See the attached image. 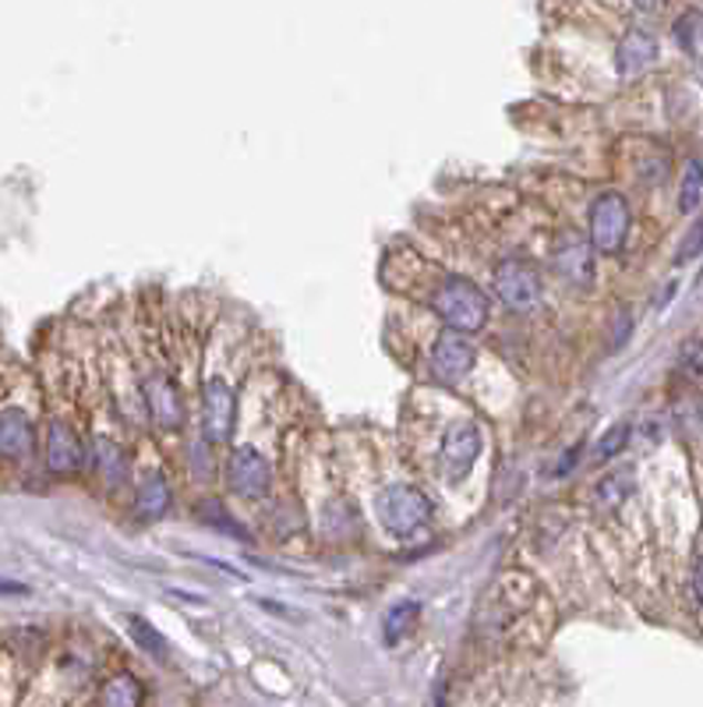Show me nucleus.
<instances>
[{"mask_svg": "<svg viewBox=\"0 0 703 707\" xmlns=\"http://www.w3.org/2000/svg\"><path fill=\"white\" fill-rule=\"evenodd\" d=\"M417 616H421V605L417 602H400V605H393L389 613H386V619H383V637H386V644H396L400 640L407 629L417 623Z\"/></svg>", "mask_w": 703, "mask_h": 707, "instance_id": "nucleus-18", "label": "nucleus"}, {"mask_svg": "<svg viewBox=\"0 0 703 707\" xmlns=\"http://www.w3.org/2000/svg\"><path fill=\"white\" fill-rule=\"evenodd\" d=\"M654 57H658L654 36L643 32V29H633V32H625V40L615 50V68H619L622 79H633V74L648 71L654 64Z\"/></svg>", "mask_w": 703, "mask_h": 707, "instance_id": "nucleus-13", "label": "nucleus"}, {"mask_svg": "<svg viewBox=\"0 0 703 707\" xmlns=\"http://www.w3.org/2000/svg\"><path fill=\"white\" fill-rule=\"evenodd\" d=\"M202 425H205V438L208 443H226L234 432V390L226 386L223 378H208L202 390Z\"/></svg>", "mask_w": 703, "mask_h": 707, "instance_id": "nucleus-8", "label": "nucleus"}, {"mask_svg": "<svg viewBox=\"0 0 703 707\" xmlns=\"http://www.w3.org/2000/svg\"><path fill=\"white\" fill-rule=\"evenodd\" d=\"M375 513H378V521H383V527L389 534H396V538H407V534H414L417 527L428 521L431 503H428V495L421 488H414V485H389V488L378 492Z\"/></svg>", "mask_w": 703, "mask_h": 707, "instance_id": "nucleus-2", "label": "nucleus"}, {"mask_svg": "<svg viewBox=\"0 0 703 707\" xmlns=\"http://www.w3.org/2000/svg\"><path fill=\"white\" fill-rule=\"evenodd\" d=\"M32 450H35L32 417L18 407L0 411V456L4 461H29Z\"/></svg>", "mask_w": 703, "mask_h": 707, "instance_id": "nucleus-10", "label": "nucleus"}, {"mask_svg": "<svg viewBox=\"0 0 703 707\" xmlns=\"http://www.w3.org/2000/svg\"><path fill=\"white\" fill-rule=\"evenodd\" d=\"M556 270L577 286H591L594 283V244L580 241V238H566L556 248Z\"/></svg>", "mask_w": 703, "mask_h": 707, "instance_id": "nucleus-12", "label": "nucleus"}, {"mask_svg": "<svg viewBox=\"0 0 703 707\" xmlns=\"http://www.w3.org/2000/svg\"><path fill=\"white\" fill-rule=\"evenodd\" d=\"M131 637H135L152 658H166V640L156 634V629H152V623H145V619L135 616V619H131Z\"/></svg>", "mask_w": 703, "mask_h": 707, "instance_id": "nucleus-21", "label": "nucleus"}, {"mask_svg": "<svg viewBox=\"0 0 703 707\" xmlns=\"http://www.w3.org/2000/svg\"><path fill=\"white\" fill-rule=\"evenodd\" d=\"M170 509V485L163 474H149L145 482L139 485L135 495V513L142 521H160L163 513Z\"/></svg>", "mask_w": 703, "mask_h": 707, "instance_id": "nucleus-15", "label": "nucleus"}, {"mask_svg": "<svg viewBox=\"0 0 703 707\" xmlns=\"http://www.w3.org/2000/svg\"><path fill=\"white\" fill-rule=\"evenodd\" d=\"M226 482H231V488L241 499H258V495H265L273 485V467L258 450L241 446L234 450L231 464H226Z\"/></svg>", "mask_w": 703, "mask_h": 707, "instance_id": "nucleus-7", "label": "nucleus"}, {"mask_svg": "<svg viewBox=\"0 0 703 707\" xmlns=\"http://www.w3.org/2000/svg\"><path fill=\"white\" fill-rule=\"evenodd\" d=\"M630 492H633V471H615L598 482L594 499L601 509H619L625 499H630Z\"/></svg>", "mask_w": 703, "mask_h": 707, "instance_id": "nucleus-16", "label": "nucleus"}, {"mask_svg": "<svg viewBox=\"0 0 703 707\" xmlns=\"http://www.w3.org/2000/svg\"><path fill=\"white\" fill-rule=\"evenodd\" d=\"M145 404H149V414L152 422H156L160 428H181L184 425V400H181V390L174 386V378L163 375V372H152L145 378Z\"/></svg>", "mask_w": 703, "mask_h": 707, "instance_id": "nucleus-9", "label": "nucleus"}, {"mask_svg": "<svg viewBox=\"0 0 703 707\" xmlns=\"http://www.w3.org/2000/svg\"><path fill=\"white\" fill-rule=\"evenodd\" d=\"M431 309H435V315L446 322V326L463 330V333H478L488 322V315H491V301H488V294L481 291V286H473L470 280L452 276V280H446L439 286V291H435Z\"/></svg>", "mask_w": 703, "mask_h": 707, "instance_id": "nucleus-1", "label": "nucleus"}, {"mask_svg": "<svg viewBox=\"0 0 703 707\" xmlns=\"http://www.w3.org/2000/svg\"><path fill=\"white\" fill-rule=\"evenodd\" d=\"M473 365H478V351H473V343L463 330H452L446 326L439 333V340H435L431 347V368L439 378L446 382H460L473 372Z\"/></svg>", "mask_w": 703, "mask_h": 707, "instance_id": "nucleus-5", "label": "nucleus"}, {"mask_svg": "<svg viewBox=\"0 0 703 707\" xmlns=\"http://www.w3.org/2000/svg\"><path fill=\"white\" fill-rule=\"evenodd\" d=\"M693 587H696V595L703 598V556L696 559V569H693Z\"/></svg>", "mask_w": 703, "mask_h": 707, "instance_id": "nucleus-25", "label": "nucleus"}, {"mask_svg": "<svg viewBox=\"0 0 703 707\" xmlns=\"http://www.w3.org/2000/svg\"><path fill=\"white\" fill-rule=\"evenodd\" d=\"M696 29H700V14H686V18H679V26H675V36H679V43L693 50L696 47Z\"/></svg>", "mask_w": 703, "mask_h": 707, "instance_id": "nucleus-24", "label": "nucleus"}, {"mask_svg": "<svg viewBox=\"0 0 703 707\" xmlns=\"http://www.w3.org/2000/svg\"><path fill=\"white\" fill-rule=\"evenodd\" d=\"M0 595H26V587H22V584H8V580H0Z\"/></svg>", "mask_w": 703, "mask_h": 707, "instance_id": "nucleus-26", "label": "nucleus"}, {"mask_svg": "<svg viewBox=\"0 0 703 707\" xmlns=\"http://www.w3.org/2000/svg\"><path fill=\"white\" fill-rule=\"evenodd\" d=\"M679 365H682V372H690V375H703V340H700V336L682 343Z\"/></svg>", "mask_w": 703, "mask_h": 707, "instance_id": "nucleus-22", "label": "nucleus"}, {"mask_svg": "<svg viewBox=\"0 0 703 707\" xmlns=\"http://www.w3.org/2000/svg\"><path fill=\"white\" fill-rule=\"evenodd\" d=\"M700 195H703V163L690 160L686 170H682V188H679V209H682V213H693V209L700 205Z\"/></svg>", "mask_w": 703, "mask_h": 707, "instance_id": "nucleus-19", "label": "nucleus"}, {"mask_svg": "<svg viewBox=\"0 0 703 707\" xmlns=\"http://www.w3.org/2000/svg\"><path fill=\"white\" fill-rule=\"evenodd\" d=\"M630 435H633L630 422H619V425L608 428V432L598 438V461H612V456H619L625 446H630Z\"/></svg>", "mask_w": 703, "mask_h": 707, "instance_id": "nucleus-20", "label": "nucleus"}, {"mask_svg": "<svg viewBox=\"0 0 703 707\" xmlns=\"http://www.w3.org/2000/svg\"><path fill=\"white\" fill-rule=\"evenodd\" d=\"M92 464H96V471L103 474L106 485H124L128 456H124V450L118 443H113V438L96 435V443H92Z\"/></svg>", "mask_w": 703, "mask_h": 707, "instance_id": "nucleus-14", "label": "nucleus"}, {"mask_svg": "<svg viewBox=\"0 0 703 707\" xmlns=\"http://www.w3.org/2000/svg\"><path fill=\"white\" fill-rule=\"evenodd\" d=\"M625 234H630V205H625L622 195L608 191V195H598L591 205V244L601 255H619Z\"/></svg>", "mask_w": 703, "mask_h": 707, "instance_id": "nucleus-3", "label": "nucleus"}, {"mask_svg": "<svg viewBox=\"0 0 703 707\" xmlns=\"http://www.w3.org/2000/svg\"><path fill=\"white\" fill-rule=\"evenodd\" d=\"M100 704H106V707H135V704H142V686H139V679L128 676V673L113 676V679L103 686Z\"/></svg>", "mask_w": 703, "mask_h": 707, "instance_id": "nucleus-17", "label": "nucleus"}, {"mask_svg": "<svg viewBox=\"0 0 703 707\" xmlns=\"http://www.w3.org/2000/svg\"><path fill=\"white\" fill-rule=\"evenodd\" d=\"M481 456V432L473 422H452L442 435V467L449 482H463Z\"/></svg>", "mask_w": 703, "mask_h": 707, "instance_id": "nucleus-6", "label": "nucleus"}, {"mask_svg": "<svg viewBox=\"0 0 703 707\" xmlns=\"http://www.w3.org/2000/svg\"><path fill=\"white\" fill-rule=\"evenodd\" d=\"M85 464V446L64 422H53L47 428V467L53 474H74Z\"/></svg>", "mask_w": 703, "mask_h": 707, "instance_id": "nucleus-11", "label": "nucleus"}, {"mask_svg": "<svg viewBox=\"0 0 703 707\" xmlns=\"http://www.w3.org/2000/svg\"><path fill=\"white\" fill-rule=\"evenodd\" d=\"M700 252H703V220H696V223L690 226V231H686V238H682L675 259H679V262H690V259H696Z\"/></svg>", "mask_w": 703, "mask_h": 707, "instance_id": "nucleus-23", "label": "nucleus"}, {"mask_svg": "<svg viewBox=\"0 0 703 707\" xmlns=\"http://www.w3.org/2000/svg\"><path fill=\"white\" fill-rule=\"evenodd\" d=\"M496 294L512 312H534L541 304V276L523 259H502L496 265Z\"/></svg>", "mask_w": 703, "mask_h": 707, "instance_id": "nucleus-4", "label": "nucleus"}]
</instances>
